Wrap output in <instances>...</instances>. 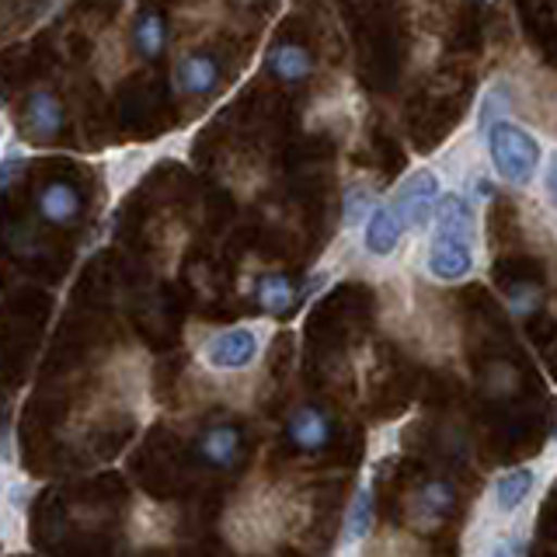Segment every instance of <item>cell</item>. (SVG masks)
<instances>
[{"label":"cell","mask_w":557,"mask_h":557,"mask_svg":"<svg viewBox=\"0 0 557 557\" xmlns=\"http://www.w3.org/2000/svg\"><path fill=\"white\" fill-rule=\"evenodd\" d=\"M255 300L258 307L272 313V318H283V313H289L296 307V300H304L300 293H296L293 286V278L283 275V272H269V275H261L258 278V286H255Z\"/></svg>","instance_id":"cell-12"},{"label":"cell","mask_w":557,"mask_h":557,"mask_svg":"<svg viewBox=\"0 0 557 557\" xmlns=\"http://www.w3.org/2000/svg\"><path fill=\"white\" fill-rule=\"evenodd\" d=\"M536 484H540V470L536 467H509V470H502V474L495 478V484H492V492H487V498H492V512L498 519L516 516L522 505L533 498Z\"/></svg>","instance_id":"cell-6"},{"label":"cell","mask_w":557,"mask_h":557,"mask_svg":"<svg viewBox=\"0 0 557 557\" xmlns=\"http://www.w3.org/2000/svg\"><path fill=\"white\" fill-rule=\"evenodd\" d=\"M457 505V484L446 478H432L418 484L408 498V519L414 530H435Z\"/></svg>","instance_id":"cell-5"},{"label":"cell","mask_w":557,"mask_h":557,"mask_svg":"<svg viewBox=\"0 0 557 557\" xmlns=\"http://www.w3.org/2000/svg\"><path fill=\"white\" fill-rule=\"evenodd\" d=\"M269 70L278 81H304L313 70V63L307 57V49L300 46H275L269 52Z\"/></svg>","instance_id":"cell-15"},{"label":"cell","mask_w":557,"mask_h":557,"mask_svg":"<svg viewBox=\"0 0 557 557\" xmlns=\"http://www.w3.org/2000/svg\"><path fill=\"white\" fill-rule=\"evenodd\" d=\"M28 119H32V129L39 136H52L60 129V122H63L57 98H52L49 91H35L32 101H28Z\"/></svg>","instance_id":"cell-17"},{"label":"cell","mask_w":557,"mask_h":557,"mask_svg":"<svg viewBox=\"0 0 557 557\" xmlns=\"http://www.w3.org/2000/svg\"><path fill=\"white\" fill-rule=\"evenodd\" d=\"M17 164H22V157H17L14 150H8V157H4V168H0V185H4V188H11Z\"/></svg>","instance_id":"cell-25"},{"label":"cell","mask_w":557,"mask_h":557,"mask_svg":"<svg viewBox=\"0 0 557 557\" xmlns=\"http://www.w3.org/2000/svg\"><path fill=\"white\" fill-rule=\"evenodd\" d=\"M331 432H335V422H331V414L318 405H300L293 408L289 422H286V435L296 449L304 453H318L331 443Z\"/></svg>","instance_id":"cell-8"},{"label":"cell","mask_w":557,"mask_h":557,"mask_svg":"<svg viewBox=\"0 0 557 557\" xmlns=\"http://www.w3.org/2000/svg\"><path fill=\"white\" fill-rule=\"evenodd\" d=\"M32 492H35V484H28V478H17L14 470L4 478V502H8V509H11L14 516H22V512L28 509Z\"/></svg>","instance_id":"cell-20"},{"label":"cell","mask_w":557,"mask_h":557,"mask_svg":"<svg viewBox=\"0 0 557 557\" xmlns=\"http://www.w3.org/2000/svg\"><path fill=\"white\" fill-rule=\"evenodd\" d=\"M405 234H408V223L400 220L397 206L394 202H380L373 209V216L366 220V226H362V251L370 258H391L400 248Z\"/></svg>","instance_id":"cell-7"},{"label":"cell","mask_w":557,"mask_h":557,"mask_svg":"<svg viewBox=\"0 0 557 557\" xmlns=\"http://www.w3.org/2000/svg\"><path fill=\"white\" fill-rule=\"evenodd\" d=\"M550 443H554V449H557V425H554V435H550Z\"/></svg>","instance_id":"cell-26"},{"label":"cell","mask_w":557,"mask_h":557,"mask_svg":"<svg viewBox=\"0 0 557 557\" xmlns=\"http://www.w3.org/2000/svg\"><path fill=\"white\" fill-rule=\"evenodd\" d=\"M544 185H547V199L554 206V213H557V153H550V161H547V174H544Z\"/></svg>","instance_id":"cell-24"},{"label":"cell","mask_w":557,"mask_h":557,"mask_svg":"<svg viewBox=\"0 0 557 557\" xmlns=\"http://www.w3.org/2000/svg\"><path fill=\"white\" fill-rule=\"evenodd\" d=\"M484 557H527V536L522 533H498L484 547Z\"/></svg>","instance_id":"cell-22"},{"label":"cell","mask_w":557,"mask_h":557,"mask_svg":"<svg viewBox=\"0 0 557 557\" xmlns=\"http://www.w3.org/2000/svg\"><path fill=\"white\" fill-rule=\"evenodd\" d=\"M196 457L213 467V470H231L237 467L240 460V449H244V440H240V429L237 425H209L196 435Z\"/></svg>","instance_id":"cell-9"},{"label":"cell","mask_w":557,"mask_h":557,"mask_svg":"<svg viewBox=\"0 0 557 557\" xmlns=\"http://www.w3.org/2000/svg\"><path fill=\"white\" fill-rule=\"evenodd\" d=\"M484 147H487L492 171L512 188H527L536 178L540 161H544V147H540L536 133H530L527 126H519L512 119L495 122V126L484 133Z\"/></svg>","instance_id":"cell-1"},{"label":"cell","mask_w":557,"mask_h":557,"mask_svg":"<svg viewBox=\"0 0 557 557\" xmlns=\"http://www.w3.org/2000/svg\"><path fill=\"white\" fill-rule=\"evenodd\" d=\"M376 191L370 185H352L345 191V209H342V220L348 231H356V226H366V220L373 216V209H376Z\"/></svg>","instance_id":"cell-16"},{"label":"cell","mask_w":557,"mask_h":557,"mask_svg":"<svg viewBox=\"0 0 557 557\" xmlns=\"http://www.w3.org/2000/svg\"><path fill=\"white\" fill-rule=\"evenodd\" d=\"M0 443H4V470L11 474V470L17 467V457H14V422H11V418L4 422V435H0Z\"/></svg>","instance_id":"cell-23"},{"label":"cell","mask_w":557,"mask_h":557,"mask_svg":"<svg viewBox=\"0 0 557 557\" xmlns=\"http://www.w3.org/2000/svg\"><path fill=\"white\" fill-rule=\"evenodd\" d=\"M261 348H265V331L255 324H237L213 331L199 345V359L213 373H244L261 359Z\"/></svg>","instance_id":"cell-2"},{"label":"cell","mask_w":557,"mask_h":557,"mask_svg":"<svg viewBox=\"0 0 557 557\" xmlns=\"http://www.w3.org/2000/svg\"><path fill=\"white\" fill-rule=\"evenodd\" d=\"M505 304H509L512 318H530V313L540 307V289L530 286V283H519L509 289V296H505Z\"/></svg>","instance_id":"cell-21"},{"label":"cell","mask_w":557,"mask_h":557,"mask_svg":"<svg viewBox=\"0 0 557 557\" xmlns=\"http://www.w3.org/2000/svg\"><path fill=\"white\" fill-rule=\"evenodd\" d=\"M220 77V70L216 63L209 60V57H188L178 63V87L188 95H206V91H213V84Z\"/></svg>","instance_id":"cell-14"},{"label":"cell","mask_w":557,"mask_h":557,"mask_svg":"<svg viewBox=\"0 0 557 557\" xmlns=\"http://www.w3.org/2000/svg\"><path fill=\"white\" fill-rule=\"evenodd\" d=\"M505 112H509V95H505V87H492V91H484L481 109H478V133H487L495 122L509 119Z\"/></svg>","instance_id":"cell-18"},{"label":"cell","mask_w":557,"mask_h":557,"mask_svg":"<svg viewBox=\"0 0 557 557\" xmlns=\"http://www.w3.org/2000/svg\"><path fill=\"white\" fill-rule=\"evenodd\" d=\"M376 527V495H373V484L366 481L356 487V495L348 498V509L342 519V547L345 550H356L370 540Z\"/></svg>","instance_id":"cell-10"},{"label":"cell","mask_w":557,"mask_h":557,"mask_svg":"<svg viewBox=\"0 0 557 557\" xmlns=\"http://www.w3.org/2000/svg\"><path fill=\"white\" fill-rule=\"evenodd\" d=\"M432 231L478 237V209H474V199L463 196V191H443L440 209H435Z\"/></svg>","instance_id":"cell-11"},{"label":"cell","mask_w":557,"mask_h":557,"mask_svg":"<svg viewBox=\"0 0 557 557\" xmlns=\"http://www.w3.org/2000/svg\"><path fill=\"white\" fill-rule=\"evenodd\" d=\"M440 199H443L440 178H435L429 168L411 171L408 178L397 185L394 196H391V202L397 206L400 220H405L408 231H414V234H425L429 226L435 223V209H440Z\"/></svg>","instance_id":"cell-4"},{"label":"cell","mask_w":557,"mask_h":557,"mask_svg":"<svg viewBox=\"0 0 557 557\" xmlns=\"http://www.w3.org/2000/svg\"><path fill=\"white\" fill-rule=\"evenodd\" d=\"M39 209H42V216L52 220V223H70V220L77 216L81 199H77V191L70 188L66 182H52V185L42 188Z\"/></svg>","instance_id":"cell-13"},{"label":"cell","mask_w":557,"mask_h":557,"mask_svg":"<svg viewBox=\"0 0 557 557\" xmlns=\"http://www.w3.org/2000/svg\"><path fill=\"white\" fill-rule=\"evenodd\" d=\"M478 269V248L474 237L467 234H446V231H432L429 248H425V275L435 283L453 286L463 283Z\"/></svg>","instance_id":"cell-3"},{"label":"cell","mask_w":557,"mask_h":557,"mask_svg":"<svg viewBox=\"0 0 557 557\" xmlns=\"http://www.w3.org/2000/svg\"><path fill=\"white\" fill-rule=\"evenodd\" d=\"M136 46L144 57H157V52L164 49V25H161V17L157 14H147L144 22H139L136 28Z\"/></svg>","instance_id":"cell-19"}]
</instances>
